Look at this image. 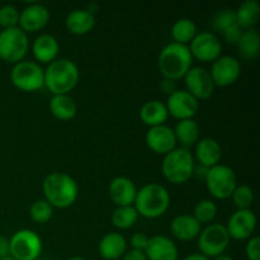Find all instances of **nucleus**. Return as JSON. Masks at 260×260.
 <instances>
[{"instance_id":"obj_1","label":"nucleus","mask_w":260,"mask_h":260,"mask_svg":"<svg viewBox=\"0 0 260 260\" xmlns=\"http://www.w3.org/2000/svg\"><path fill=\"white\" fill-rule=\"evenodd\" d=\"M42 192L53 208H68L78 200L79 187L70 175L55 172L43 179Z\"/></svg>"},{"instance_id":"obj_2","label":"nucleus","mask_w":260,"mask_h":260,"mask_svg":"<svg viewBox=\"0 0 260 260\" xmlns=\"http://www.w3.org/2000/svg\"><path fill=\"white\" fill-rule=\"evenodd\" d=\"M80 73L74 61L58 58L48 63L45 70V86L53 95L69 94L78 85Z\"/></svg>"},{"instance_id":"obj_3","label":"nucleus","mask_w":260,"mask_h":260,"mask_svg":"<svg viewBox=\"0 0 260 260\" xmlns=\"http://www.w3.org/2000/svg\"><path fill=\"white\" fill-rule=\"evenodd\" d=\"M193 57L189 47L179 43L172 42L165 46L159 53L157 66L168 80H179L185 76V74L192 69Z\"/></svg>"},{"instance_id":"obj_4","label":"nucleus","mask_w":260,"mask_h":260,"mask_svg":"<svg viewBox=\"0 0 260 260\" xmlns=\"http://www.w3.org/2000/svg\"><path fill=\"white\" fill-rule=\"evenodd\" d=\"M170 206V194L167 188L157 183H150L137 190L134 207L139 216L159 218L167 213Z\"/></svg>"},{"instance_id":"obj_5","label":"nucleus","mask_w":260,"mask_h":260,"mask_svg":"<svg viewBox=\"0 0 260 260\" xmlns=\"http://www.w3.org/2000/svg\"><path fill=\"white\" fill-rule=\"evenodd\" d=\"M194 165V157L189 150L175 147L169 154L164 155L161 172L165 179L172 184H184L193 177Z\"/></svg>"},{"instance_id":"obj_6","label":"nucleus","mask_w":260,"mask_h":260,"mask_svg":"<svg viewBox=\"0 0 260 260\" xmlns=\"http://www.w3.org/2000/svg\"><path fill=\"white\" fill-rule=\"evenodd\" d=\"M10 81L22 91H37L45 86V70L37 62L23 60L13 66Z\"/></svg>"},{"instance_id":"obj_7","label":"nucleus","mask_w":260,"mask_h":260,"mask_svg":"<svg viewBox=\"0 0 260 260\" xmlns=\"http://www.w3.org/2000/svg\"><path fill=\"white\" fill-rule=\"evenodd\" d=\"M205 180L207 190L216 200H228L238 187V178L235 172L228 165L218 164L210 168Z\"/></svg>"},{"instance_id":"obj_8","label":"nucleus","mask_w":260,"mask_h":260,"mask_svg":"<svg viewBox=\"0 0 260 260\" xmlns=\"http://www.w3.org/2000/svg\"><path fill=\"white\" fill-rule=\"evenodd\" d=\"M29 48L27 33L20 28L3 29L0 32V58L5 62L18 63L24 60Z\"/></svg>"},{"instance_id":"obj_9","label":"nucleus","mask_w":260,"mask_h":260,"mask_svg":"<svg viewBox=\"0 0 260 260\" xmlns=\"http://www.w3.org/2000/svg\"><path fill=\"white\" fill-rule=\"evenodd\" d=\"M198 249L201 254L210 258L225 254L226 249L230 245V236L225 225L221 223H210L206 226L198 235Z\"/></svg>"},{"instance_id":"obj_10","label":"nucleus","mask_w":260,"mask_h":260,"mask_svg":"<svg viewBox=\"0 0 260 260\" xmlns=\"http://www.w3.org/2000/svg\"><path fill=\"white\" fill-rule=\"evenodd\" d=\"M42 240L33 230L23 229L9 239L10 258L15 260H37L42 253Z\"/></svg>"},{"instance_id":"obj_11","label":"nucleus","mask_w":260,"mask_h":260,"mask_svg":"<svg viewBox=\"0 0 260 260\" xmlns=\"http://www.w3.org/2000/svg\"><path fill=\"white\" fill-rule=\"evenodd\" d=\"M189 51L201 62H215L222 53V45L215 33L200 32L189 43Z\"/></svg>"},{"instance_id":"obj_12","label":"nucleus","mask_w":260,"mask_h":260,"mask_svg":"<svg viewBox=\"0 0 260 260\" xmlns=\"http://www.w3.org/2000/svg\"><path fill=\"white\" fill-rule=\"evenodd\" d=\"M241 74L240 62L234 56H220L215 62H212V68L210 70V75L212 78L215 86H230L238 81Z\"/></svg>"},{"instance_id":"obj_13","label":"nucleus","mask_w":260,"mask_h":260,"mask_svg":"<svg viewBox=\"0 0 260 260\" xmlns=\"http://www.w3.org/2000/svg\"><path fill=\"white\" fill-rule=\"evenodd\" d=\"M187 91L197 101H206L211 98L215 91V84L210 75V71L205 68H192L184 78Z\"/></svg>"},{"instance_id":"obj_14","label":"nucleus","mask_w":260,"mask_h":260,"mask_svg":"<svg viewBox=\"0 0 260 260\" xmlns=\"http://www.w3.org/2000/svg\"><path fill=\"white\" fill-rule=\"evenodd\" d=\"M230 239L249 240L256 229V216L251 210H236L225 225Z\"/></svg>"},{"instance_id":"obj_15","label":"nucleus","mask_w":260,"mask_h":260,"mask_svg":"<svg viewBox=\"0 0 260 260\" xmlns=\"http://www.w3.org/2000/svg\"><path fill=\"white\" fill-rule=\"evenodd\" d=\"M167 109L169 116L174 117L178 121L193 119L198 111V101L190 95L187 90H175L168 96Z\"/></svg>"},{"instance_id":"obj_16","label":"nucleus","mask_w":260,"mask_h":260,"mask_svg":"<svg viewBox=\"0 0 260 260\" xmlns=\"http://www.w3.org/2000/svg\"><path fill=\"white\" fill-rule=\"evenodd\" d=\"M50 22V12L42 4L32 3L19 12L18 28L24 33H35L43 29Z\"/></svg>"},{"instance_id":"obj_17","label":"nucleus","mask_w":260,"mask_h":260,"mask_svg":"<svg viewBox=\"0 0 260 260\" xmlns=\"http://www.w3.org/2000/svg\"><path fill=\"white\" fill-rule=\"evenodd\" d=\"M213 29L220 32L225 41L230 45L236 46L239 43L243 29L239 27L236 22L235 10L234 9H221L213 15L212 18Z\"/></svg>"},{"instance_id":"obj_18","label":"nucleus","mask_w":260,"mask_h":260,"mask_svg":"<svg viewBox=\"0 0 260 260\" xmlns=\"http://www.w3.org/2000/svg\"><path fill=\"white\" fill-rule=\"evenodd\" d=\"M145 141L152 152L159 155L169 154L177 146L174 131L167 124L149 128L146 136H145Z\"/></svg>"},{"instance_id":"obj_19","label":"nucleus","mask_w":260,"mask_h":260,"mask_svg":"<svg viewBox=\"0 0 260 260\" xmlns=\"http://www.w3.org/2000/svg\"><path fill=\"white\" fill-rule=\"evenodd\" d=\"M108 194L117 207L134 206L136 200V184L127 177H117L109 183Z\"/></svg>"},{"instance_id":"obj_20","label":"nucleus","mask_w":260,"mask_h":260,"mask_svg":"<svg viewBox=\"0 0 260 260\" xmlns=\"http://www.w3.org/2000/svg\"><path fill=\"white\" fill-rule=\"evenodd\" d=\"M145 255L147 260H178V248L168 236L155 235L149 238Z\"/></svg>"},{"instance_id":"obj_21","label":"nucleus","mask_w":260,"mask_h":260,"mask_svg":"<svg viewBox=\"0 0 260 260\" xmlns=\"http://www.w3.org/2000/svg\"><path fill=\"white\" fill-rule=\"evenodd\" d=\"M58 51H60L58 41L52 35H47V33L38 36L32 43L33 57L41 63L48 65L52 61L57 60Z\"/></svg>"},{"instance_id":"obj_22","label":"nucleus","mask_w":260,"mask_h":260,"mask_svg":"<svg viewBox=\"0 0 260 260\" xmlns=\"http://www.w3.org/2000/svg\"><path fill=\"white\" fill-rule=\"evenodd\" d=\"M170 231L178 240L190 241L198 238L202 231V225L192 215H179L173 218Z\"/></svg>"},{"instance_id":"obj_23","label":"nucleus","mask_w":260,"mask_h":260,"mask_svg":"<svg viewBox=\"0 0 260 260\" xmlns=\"http://www.w3.org/2000/svg\"><path fill=\"white\" fill-rule=\"evenodd\" d=\"M127 251V241L118 233H109L101 239L98 244L99 255L106 260H118Z\"/></svg>"},{"instance_id":"obj_24","label":"nucleus","mask_w":260,"mask_h":260,"mask_svg":"<svg viewBox=\"0 0 260 260\" xmlns=\"http://www.w3.org/2000/svg\"><path fill=\"white\" fill-rule=\"evenodd\" d=\"M221 157H222V149L215 139L205 137L198 140L196 144V159L198 160L200 165L210 169L218 165Z\"/></svg>"},{"instance_id":"obj_25","label":"nucleus","mask_w":260,"mask_h":260,"mask_svg":"<svg viewBox=\"0 0 260 260\" xmlns=\"http://www.w3.org/2000/svg\"><path fill=\"white\" fill-rule=\"evenodd\" d=\"M65 24L69 32L73 35L84 36L94 28L95 17L86 9H76L69 13Z\"/></svg>"},{"instance_id":"obj_26","label":"nucleus","mask_w":260,"mask_h":260,"mask_svg":"<svg viewBox=\"0 0 260 260\" xmlns=\"http://www.w3.org/2000/svg\"><path fill=\"white\" fill-rule=\"evenodd\" d=\"M140 118L151 128L165 124L169 118V113L164 103L159 101H149L140 109Z\"/></svg>"},{"instance_id":"obj_27","label":"nucleus","mask_w":260,"mask_h":260,"mask_svg":"<svg viewBox=\"0 0 260 260\" xmlns=\"http://www.w3.org/2000/svg\"><path fill=\"white\" fill-rule=\"evenodd\" d=\"M236 22L243 30L253 29L259 22L260 5L256 0H245L235 10Z\"/></svg>"},{"instance_id":"obj_28","label":"nucleus","mask_w":260,"mask_h":260,"mask_svg":"<svg viewBox=\"0 0 260 260\" xmlns=\"http://www.w3.org/2000/svg\"><path fill=\"white\" fill-rule=\"evenodd\" d=\"M50 111L55 118L60 121H70L76 116L78 107L69 94L53 95L50 101Z\"/></svg>"},{"instance_id":"obj_29","label":"nucleus","mask_w":260,"mask_h":260,"mask_svg":"<svg viewBox=\"0 0 260 260\" xmlns=\"http://www.w3.org/2000/svg\"><path fill=\"white\" fill-rule=\"evenodd\" d=\"M173 131H174L177 142L182 144L184 149L193 146L200 140V126L194 119L179 121Z\"/></svg>"},{"instance_id":"obj_30","label":"nucleus","mask_w":260,"mask_h":260,"mask_svg":"<svg viewBox=\"0 0 260 260\" xmlns=\"http://www.w3.org/2000/svg\"><path fill=\"white\" fill-rule=\"evenodd\" d=\"M239 53L241 57L248 61H253L258 57L260 51V36L255 28L248 30H243L238 45Z\"/></svg>"},{"instance_id":"obj_31","label":"nucleus","mask_w":260,"mask_h":260,"mask_svg":"<svg viewBox=\"0 0 260 260\" xmlns=\"http://www.w3.org/2000/svg\"><path fill=\"white\" fill-rule=\"evenodd\" d=\"M197 36V25L189 18H182L177 20L172 27V37L175 43L188 46Z\"/></svg>"},{"instance_id":"obj_32","label":"nucleus","mask_w":260,"mask_h":260,"mask_svg":"<svg viewBox=\"0 0 260 260\" xmlns=\"http://www.w3.org/2000/svg\"><path fill=\"white\" fill-rule=\"evenodd\" d=\"M137 218H139V213L135 210L134 206L117 207L112 213V223L119 230L131 229L136 223Z\"/></svg>"},{"instance_id":"obj_33","label":"nucleus","mask_w":260,"mask_h":260,"mask_svg":"<svg viewBox=\"0 0 260 260\" xmlns=\"http://www.w3.org/2000/svg\"><path fill=\"white\" fill-rule=\"evenodd\" d=\"M217 206H216V203L213 201L203 200L196 205L192 216L201 225H203V223L210 225L215 220L216 216H217Z\"/></svg>"},{"instance_id":"obj_34","label":"nucleus","mask_w":260,"mask_h":260,"mask_svg":"<svg viewBox=\"0 0 260 260\" xmlns=\"http://www.w3.org/2000/svg\"><path fill=\"white\" fill-rule=\"evenodd\" d=\"M238 210H250L254 202V190L248 185H239L235 188L231 197Z\"/></svg>"},{"instance_id":"obj_35","label":"nucleus","mask_w":260,"mask_h":260,"mask_svg":"<svg viewBox=\"0 0 260 260\" xmlns=\"http://www.w3.org/2000/svg\"><path fill=\"white\" fill-rule=\"evenodd\" d=\"M53 215V207L46 200H38L30 206L29 216L37 223H46Z\"/></svg>"},{"instance_id":"obj_36","label":"nucleus","mask_w":260,"mask_h":260,"mask_svg":"<svg viewBox=\"0 0 260 260\" xmlns=\"http://www.w3.org/2000/svg\"><path fill=\"white\" fill-rule=\"evenodd\" d=\"M19 23V10L13 5H3L0 8V27L3 29L17 28Z\"/></svg>"},{"instance_id":"obj_37","label":"nucleus","mask_w":260,"mask_h":260,"mask_svg":"<svg viewBox=\"0 0 260 260\" xmlns=\"http://www.w3.org/2000/svg\"><path fill=\"white\" fill-rule=\"evenodd\" d=\"M246 258L249 260H260V238L251 236L245 246Z\"/></svg>"},{"instance_id":"obj_38","label":"nucleus","mask_w":260,"mask_h":260,"mask_svg":"<svg viewBox=\"0 0 260 260\" xmlns=\"http://www.w3.org/2000/svg\"><path fill=\"white\" fill-rule=\"evenodd\" d=\"M129 243H131V246L134 250L145 251V249H146L147 246V243H149V236L144 233H136L132 235Z\"/></svg>"},{"instance_id":"obj_39","label":"nucleus","mask_w":260,"mask_h":260,"mask_svg":"<svg viewBox=\"0 0 260 260\" xmlns=\"http://www.w3.org/2000/svg\"><path fill=\"white\" fill-rule=\"evenodd\" d=\"M122 260H147V258L144 251L131 249V250L126 251V254L122 256Z\"/></svg>"},{"instance_id":"obj_40","label":"nucleus","mask_w":260,"mask_h":260,"mask_svg":"<svg viewBox=\"0 0 260 260\" xmlns=\"http://www.w3.org/2000/svg\"><path fill=\"white\" fill-rule=\"evenodd\" d=\"M10 256L9 254V240L4 236H0V260Z\"/></svg>"},{"instance_id":"obj_41","label":"nucleus","mask_w":260,"mask_h":260,"mask_svg":"<svg viewBox=\"0 0 260 260\" xmlns=\"http://www.w3.org/2000/svg\"><path fill=\"white\" fill-rule=\"evenodd\" d=\"M161 89H162V91H164V93L169 94V95H170V94L174 93V91L177 90V89H175V81L164 79V80H162V83H161Z\"/></svg>"},{"instance_id":"obj_42","label":"nucleus","mask_w":260,"mask_h":260,"mask_svg":"<svg viewBox=\"0 0 260 260\" xmlns=\"http://www.w3.org/2000/svg\"><path fill=\"white\" fill-rule=\"evenodd\" d=\"M183 260H210L207 256L202 255L201 253H194V254H190V255L185 256Z\"/></svg>"},{"instance_id":"obj_43","label":"nucleus","mask_w":260,"mask_h":260,"mask_svg":"<svg viewBox=\"0 0 260 260\" xmlns=\"http://www.w3.org/2000/svg\"><path fill=\"white\" fill-rule=\"evenodd\" d=\"M213 260H234L230 255H226V254H221V255L213 258Z\"/></svg>"},{"instance_id":"obj_44","label":"nucleus","mask_w":260,"mask_h":260,"mask_svg":"<svg viewBox=\"0 0 260 260\" xmlns=\"http://www.w3.org/2000/svg\"><path fill=\"white\" fill-rule=\"evenodd\" d=\"M68 260H85V259L81 258V256H71V258L68 259Z\"/></svg>"},{"instance_id":"obj_45","label":"nucleus","mask_w":260,"mask_h":260,"mask_svg":"<svg viewBox=\"0 0 260 260\" xmlns=\"http://www.w3.org/2000/svg\"><path fill=\"white\" fill-rule=\"evenodd\" d=\"M2 260H15V259H13V258H10V256H8V258H5V259H2Z\"/></svg>"},{"instance_id":"obj_46","label":"nucleus","mask_w":260,"mask_h":260,"mask_svg":"<svg viewBox=\"0 0 260 260\" xmlns=\"http://www.w3.org/2000/svg\"><path fill=\"white\" fill-rule=\"evenodd\" d=\"M37 260H50V259H41V258H38Z\"/></svg>"}]
</instances>
